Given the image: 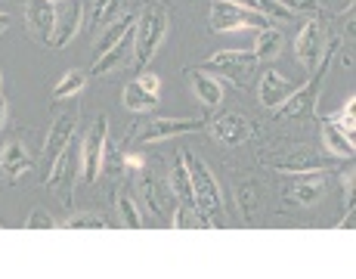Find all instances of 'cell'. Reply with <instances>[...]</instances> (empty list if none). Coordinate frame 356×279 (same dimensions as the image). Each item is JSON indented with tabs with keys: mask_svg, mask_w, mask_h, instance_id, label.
<instances>
[{
	"mask_svg": "<svg viewBox=\"0 0 356 279\" xmlns=\"http://www.w3.org/2000/svg\"><path fill=\"white\" fill-rule=\"evenodd\" d=\"M164 35H168V10H164V3L143 6V13L136 16L134 25V63L140 69H146V63L155 56Z\"/></svg>",
	"mask_w": 356,
	"mask_h": 279,
	"instance_id": "obj_1",
	"label": "cell"
},
{
	"mask_svg": "<svg viewBox=\"0 0 356 279\" xmlns=\"http://www.w3.org/2000/svg\"><path fill=\"white\" fill-rule=\"evenodd\" d=\"M334 50H338V40L325 44V53H323V59H319L323 65H316V69L310 72V81H307V84H300V87H294L291 97L276 109L279 118H307L310 112H316V106H319V90H323V78H325L328 59L334 56Z\"/></svg>",
	"mask_w": 356,
	"mask_h": 279,
	"instance_id": "obj_2",
	"label": "cell"
},
{
	"mask_svg": "<svg viewBox=\"0 0 356 279\" xmlns=\"http://www.w3.org/2000/svg\"><path fill=\"white\" fill-rule=\"evenodd\" d=\"M257 63L260 59L254 56V50H220L202 65V72L223 74V78H229L236 87H248L257 72Z\"/></svg>",
	"mask_w": 356,
	"mask_h": 279,
	"instance_id": "obj_3",
	"label": "cell"
},
{
	"mask_svg": "<svg viewBox=\"0 0 356 279\" xmlns=\"http://www.w3.org/2000/svg\"><path fill=\"white\" fill-rule=\"evenodd\" d=\"M270 19L257 10H245V6L236 3H223V0H214L211 3V31L223 35V31H245V29H266Z\"/></svg>",
	"mask_w": 356,
	"mask_h": 279,
	"instance_id": "obj_4",
	"label": "cell"
},
{
	"mask_svg": "<svg viewBox=\"0 0 356 279\" xmlns=\"http://www.w3.org/2000/svg\"><path fill=\"white\" fill-rule=\"evenodd\" d=\"M186 171H189V183H193L195 205L202 208L204 214H214V211H220V186H217L211 168L204 165L202 159H195V155L186 152Z\"/></svg>",
	"mask_w": 356,
	"mask_h": 279,
	"instance_id": "obj_5",
	"label": "cell"
},
{
	"mask_svg": "<svg viewBox=\"0 0 356 279\" xmlns=\"http://www.w3.org/2000/svg\"><path fill=\"white\" fill-rule=\"evenodd\" d=\"M325 25L323 22H307L304 29L298 31V38H294V56H298V63L304 65L307 72H313L319 65V59H323L325 53Z\"/></svg>",
	"mask_w": 356,
	"mask_h": 279,
	"instance_id": "obj_6",
	"label": "cell"
},
{
	"mask_svg": "<svg viewBox=\"0 0 356 279\" xmlns=\"http://www.w3.org/2000/svg\"><path fill=\"white\" fill-rule=\"evenodd\" d=\"M106 140H108V115H99L97 125L84 137V180L97 183L102 174V159H106Z\"/></svg>",
	"mask_w": 356,
	"mask_h": 279,
	"instance_id": "obj_7",
	"label": "cell"
},
{
	"mask_svg": "<svg viewBox=\"0 0 356 279\" xmlns=\"http://www.w3.org/2000/svg\"><path fill=\"white\" fill-rule=\"evenodd\" d=\"M270 165L276 168V171H282V174H307V171H325L328 161L316 152V149L298 146V149H289L285 155L270 159Z\"/></svg>",
	"mask_w": 356,
	"mask_h": 279,
	"instance_id": "obj_8",
	"label": "cell"
},
{
	"mask_svg": "<svg viewBox=\"0 0 356 279\" xmlns=\"http://www.w3.org/2000/svg\"><path fill=\"white\" fill-rule=\"evenodd\" d=\"M294 180L285 186V199L294 205H316L325 193V174L323 171H307V174H291Z\"/></svg>",
	"mask_w": 356,
	"mask_h": 279,
	"instance_id": "obj_9",
	"label": "cell"
},
{
	"mask_svg": "<svg viewBox=\"0 0 356 279\" xmlns=\"http://www.w3.org/2000/svg\"><path fill=\"white\" fill-rule=\"evenodd\" d=\"M211 134H214L223 146H242V143L251 140L254 127H251V121L245 118V115L227 112V115H220V118L211 121Z\"/></svg>",
	"mask_w": 356,
	"mask_h": 279,
	"instance_id": "obj_10",
	"label": "cell"
},
{
	"mask_svg": "<svg viewBox=\"0 0 356 279\" xmlns=\"http://www.w3.org/2000/svg\"><path fill=\"white\" fill-rule=\"evenodd\" d=\"M204 121L198 118H155L143 127L140 143H159V140H170V137H180V134H195L202 131Z\"/></svg>",
	"mask_w": 356,
	"mask_h": 279,
	"instance_id": "obj_11",
	"label": "cell"
},
{
	"mask_svg": "<svg viewBox=\"0 0 356 279\" xmlns=\"http://www.w3.org/2000/svg\"><path fill=\"white\" fill-rule=\"evenodd\" d=\"M74 125H78V118H74V115H59V118L50 125V134H47V149H44V171L47 174H50L53 161H56L59 155L68 149L72 134H74Z\"/></svg>",
	"mask_w": 356,
	"mask_h": 279,
	"instance_id": "obj_12",
	"label": "cell"
},
{
	"mask_svg": "<svg viewBox=\"0 0 356 279\" xmlns=\"http://www.w3.org/2000/svg\"><path fill=\"white\" fill-rule=\"evenodd\" d=\"M25 19H29L31 31L38 35L40 44H50L53 40V31H56V6L50 0H25Z\"/></svg>",
	"mask_w": 356,
	"mask_h": 279,
	"instance_id": "obj_13",
	"label": "cell"
},
{
	"mask_svg": "<svg viewBox=\"0 0 356 279\" xmlns=\"http://www.w3.org/2000/svg\"><path fill=\"white\" fill-rule=\"evenodd\" d=\"M294 84L285 74L279 72H266L264 78H260V87H257V97H260V106L264 109H279L285 103V99L291 97Z\"/></svg>",
	"mask_w": 356,
	"mask_h": 279,
	"instance_id": "obj_14",
	"label": "cell"
},
{
	"mask_svg": "<svg viewBox=\"0 0 356 279\" xmlns=\"http://www.w3.org/2000/svg\"><path fill=\"white\" fill-rule=\"evenodd\" d=\"M44 186L50 189H59V199H63V205L72 202V193H74V171H72V155H68V149L63 155H59L56 161H53L50 174L44 177Z\"/></svg>",
	"mask_w": 356,
	"mask_h": 279,
	"instance_id": "obj_15",
	"label": "cell"
},
{
	"mask_svg": "<svg viewBox=\"0 0 356 279\" xmlns=\"http://www.w3.org/2000/svg\"><path fill=\"white\" fill-rule=\"evenodd\" d=\"M31 168H34V159L29 155V149H25L22 143H6V146L0 149V171L10 177V180L29 174Z\"/></svg>",
	"mask_w": 356,
	"mask_h": 279,
	"instance_id": "obj_16",
	"label": "cell"
},
{
	"mask_svg": "<svg viewBox=\"0 0 356 279\" xmlns=\"http://www.w3.org/2000/svg\"><path fill=\"white\" fill-rule=\"evenodd\" d=\"M81 19H84V3L81 0H74L72 6L63 13V16L56 19V31H53V40H50V47H65L68 40H72L74 35H78V29H81Z\"/></svg>",
	"mask_w": 356,
	"mask_h": 279,
	"instance_id": "obj_17",
	"label": "cell"
},
{
	"mask_svg": "<svg viewBox=\"0 0 356 279\" xmlns=\"http://www.w3.org/2000/svg\"><path fill=\"white\" fill-rule=\"evenodd\" d=\"M193 90H195L198 103H202L204 109H217L220 106V99H223L220 81H217L214 74H208V72H193Z\"/></svg>",
	"mask_w": 356,
	"mask_h": 279,
	"instance_id": "obj_18",
	"label": "cell"
},
{
	"mask_svg": "<svg viewBox=\"0 0 356 279\" xmlns=\"http://www.w3.org/2000/svg\"><path fill=\"white\" fill-rule=\"evenodd\" d=\"M121 103H124L130 112H149V109L159 106V93L146 90L140 81H130L124 87V93H121Z\"/></svg>",
	"mask_w": 356,
	"mask_h": 279,
	"instance_id": "obj_19",
	"label": "cell"
},
{
	"mask_svg": "<svg viewBox=\"0 0 356 279\" xmlns=\"http://www.w3.org/2000/svg\"><path fill=\"white\" fill-rule=\"evenodd\" d=\"M134 25H136V16H124V19L108 22L106 25V35H99V40H97V56H99V53H106V50H112V47H118L121 40L134 31Z\"/></svg>",
	"mask_w": 356,
	"mask_h": 279,
	"instance_id": "obj_20",
	"label": "cell"
},
{
	"mask_svg": "<svg viewBox=\"0 0 356 279\" xmlns=\"http://www.w3.org/2000/svg\"><path fill=\"white\" fill-rule=\"evenodd\" d=\"M323 143H325V149L332 155H338V159H353V140L347 137L344 131H338V127L332 125V121H323Z\"/></svg>",
	"mask_w": 356,
	"mask_h": 279,
	"instance_id": "obj_21",
	"label": "cell"
},
{
	"mask_svg": "<svg viewBox=\"0 0 356 279\" xmlns=\"http://www.w3.org/2000/svg\"><path fill=\"white\" fill-rule=\"evenodd\" d=\"M170 189H174V196L177 199H183L186 205H195L193 183H189V171H186V152L177 155V165H174V171H170Z\"/></svg>",
	"mask_w": 356,
	"mask_h": 279,
	"instance_id": "obj_22",
	"label": "cell"
},
{
	"mask_svg": "<svg viewBox=\"0 0 356 279\" xmlns=\"http://www.w3.org/2000/svg\"><path fill=\"white\" fill-rule=\"evenodd\" d=\"M134 35V31H130ZM130 35L121 40L118 47H112V50H106V53H99L97 56V63H93V74H108V72H115L118 65H124V59H127V50H130Z\"/></svg>",
	"mask_w": 356,
	"mask_h": 279,
	"instance_id": "obj_23",
	"label": "cell"
},
{
	"mask_svg": "<svg viewBox=\"0 0 356 279\" xmlns=\"http://www.w3.org/2000/svg\"><path fill=\"white\" fill-rule=\"evenodd\" d=\"M170 227H177V230H186V227H214V223L208 221V214H204L202 208H195V205H186L183 202L180 208H174V223Z\"/></svg>",
	"mask_w": 356,
	"mask_h": 279,
	"instance_id": "obj_24",
	"label": "cell"
},
{
	"mask_svg": "<svg viewBox=\"0 0 356 279\" xmlns=\"http://www.w3.org/2000/svg\"><path fill=\"white\" fill-rule=\"evenodd\" d=\"M279 47H282V31L279 29H260L257 31V40H254V56L257 59H273L279 53Z\"/></svg>",
	"mask_w": 356,
	"mask_h": 279,
	"instance_id": "obj_25",
	"label": "cell"
},
{
	"mask_svg": "<svg viewBox=\"0 0 356 279\" xmlns=\"http://www.w3.org/2000/svg\"><path fill=\"white\" fill-rule=\"evenodd\" d=\"M87 87V74L84 72H65L63 81H59L56 87H53V103H59V99H72L78 97L81 90Z\"/></svg>",
	"mask_w": 356,
	"mask_h": 279,
	"instance_id": "obj_26",
	"label": "cell"
},
{
	"mask_svg": "<svg viewBox=\"0 0 356 279\" xmlns=\"http://www.w3.org/2000/svg\"><path fill=\"white\" fill-rule=\"evenodd\" d=\"M238 208H242L245 221L254 223L257 208H260V186L254 180H248V183H242V186H238Z\"/></svg>",
	"mask_w": 356,
	"mask_h": 279,
	"instance_id": "obj_27",
	"label": "cell"
},
{
	"mask_svg": "<svg viewBox=\"0 0 356 279\" xmlns=\"http://www.w3.org/2000/svg\"><path fill=\"white\" fill-rule=\"evenodd\" d=\"M118 214H121V227H127V230L143 227L140 208H136V202H134V196H130V193H121L118 196Z\"/></svg>",
	"mask_w": 356,
	"mask_h": 279,
	"instance_id": "obj_28",
	"label": "cell"
},
{
	"mask_svg": "<svg viewBox=\"0 0 356 279\" xmlns=\"http://www.w3.org/2000/svg\"><path fill=\"white\" fill-rule=\"evenodd\" d=\"M328 121H332L338 131H344L347 137L353 140V134H356V97H347V106L341 109L338 115H332Z\"/></svg>",
	"mask_w": 356,
	"mask_h": 279,
	"instance_id": "obj_29",
	"label": "cell"
},
{
	"mask_svg": "<svg viewBox=\"0 0 356 279\" xmlns=\"http://www.w3.org/2000/svg\"><path fill=\"white\" fill-rule=\"evenodd\" d=\"M118 10H121V0H97V6H93V25L115 22Z\"/></svg>",
	"mask_w": 356,
	"mask_h": 279,
	"instance_id": "obj_30",
	"label": "cell"
},
{
	"mask_svg": "<svg viewBox=\"0 0 356 279\" xmlns=\"http://www.w3.org/2000/svg\"><path fill=\"white\" fill-rule=\"evenodd\" d=\"M143 174H146V171H143ZM143 196H146V205L152 208V214H161V211H164V205H161V193H159V186H155L152 174L143 177Z\"/></svg>",
	"mask_w": 356,
	"mask_h": 279,
	"instance_id": "obj_31",
	"label": "cell"
},
{
	"mask_svg": "<svg viewBox=\"0 0 356 279\" xmlns=\"http://www.w3.org/2000/svg\"><path fill=\"white\" fill-rule=\"evenodd\" d=\"M65 227L68 230H99V227H106V221L97 214H74V217H68Z\"/></svg>",
	"mask_w": 356,
	"mask_h": 279,
	"instance_id": "obj_32",
	"label": "cell"
},
{
	"mask_svg": "<svg viewBox=\"0 0 356 279\" xmlns=\"http://www.w3.org/2000/svg\"><path fill=\"white\" fill-rule=\"evenodd\" d=\"M25 227H29V230H53V227H56V221H53L44 208H34L29 214V223H25Z\"/></svg>",
	"mask_w": 356,
	"mask_h": 279,
	"instance_id": "obj_33",
	"label": "cell"
},
{
	"mask_svg": "<svg viewBox=\"0 0 356 279\" xmlns=\"http://www.w3.org/2000/svg\"><path fill=\"white\" fill-rule=\"evenodd\" d=\"M257 10L264 13L266 19H270V16H273V19H289V16H291V13L285 10L279 0H257Z\"/></svg>",
	"mask_w": 356,
	"mask_h": 279,
	"instance_id": "obj_34",
	"label": "cell"
},
{
	"mask_svg": "<svg viewBox=\"0 0 356 279\" xmlns=\"http://www.w3.org/2000/svg\"><path fill=\"white\" fill-rule=\"evenodd\" d=\"M279 3H282L291 16L294 13H319V0H279Z\"/></svg>",
	"mask_w": 356,
	"mask_h": 279,
	"instance_id": "obj_35",
	"label": "cell"
},
{
	"mask_svg": "<svg viewBox=\"0 0 356 279\" xmlns=\"http://www.w3.org/2000/svg\"><path fill=\"white\" fill-rule=\"evenodd\" d=\"M136 81H140V84L146 87V90H152V93H159V90H161V78H159V74H152V72H143Z\"/></svg>",
	"mask_w": 356,
	"mask_h": 279,
	"instance_id": "obj_36",
	"label": "cell"
},
{
	"mask_svg": "<svg viewBox=\"0 0 356 279\" xmlns=\"http://www.w3.org/2000/svg\"><path fill=\"white\" fill-rule=\"evenodd\" d=\"M121 161H124V168H127V171H143V168H146V159H143L140 152H127Z\"/></svg>",
	"mask_w": 356,
	"mask_h": 279,
	"instance_id": "obj_37",
	"label": "cell"
},
{
	"mask_svg": "<svg viewBox=\"0 0 356 279\" xmlns=\"http://www.w3.org/2000/svg\"><path fill=\"white\" fill-rule=\"evenodd\" d=\"M341 186H344V199H347V205H353V168L347 171L344 177H341Z\"/></svg>",
	"mask_w": 356,
	"mask_h": 279,
	"instance_id": "obj_38",
	"label": "cell"
},
{
	"mask_svg": "<svg viewBox=\"0 0 356 279\" xmlns=\"http://www.w3.org/2000/svg\"><path fill=\"white\" fill-rule=\"evenodd\" d=\"M3 121H6V99H3V93H0V127H3Z\"/></svg>",
	"mask_w": 356,
	"mask_h": 279,
	"instance_id": "obj_39",
	"label": "cell"
},
{
	"mask_svg": "<svg viewBox=\"0 0 356 279\" xmlns=\"http://www.w3.org/2000/svg\"><path fill=\"white\" fill-rule=\"evenodd\" d=\"M6 25H10V16H6V13H0V35L6 31Z\"/></svg>",
	"mask_w": 356,
	"mask_h": 279,
	"instance_id": "obj_40",
	"label": "cell"
},
{
	"mask_svg": "<svg viewBox=\"0 0 356 279\" xmlns=\"http://www.w3.org/2000/svg\"><path fill=\"white\" fill-rule=\"evenodd\" d=\"M0 87H3V74H0ZM0 93H3V90H0Z\"/></svg>",
	"mask_w": 356,
	"mask_h": 279,
	"instance_id": "obj_41",
	"label": "cell"
},
{
	"mask_svg": "<svg viewBox=\"0 0 356 279\" xmlns=\"http://www.w3.org/2000/svg\"><path fill=\"white\" fill-rule=\"evenodd\" d=\"M50 3H56V0H50Z\"/></svg>",
	"mask_w": 356,
	"mask_h": 279,
	"instance_id": "obj_42",
	"label": "cell"
}]
</instances>
